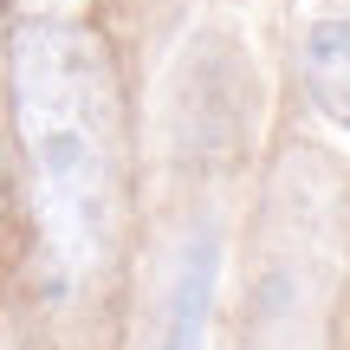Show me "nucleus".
Listing matches in <instances>:
<instances>
[{"mask_svg":"<svg viewBox=\"0 0 350 350\" xmlns=\"http://www.w3.org/2000/svg\"><path fill=\"white\" fill-rule=\"evenodd\" d=\"M0 7H7V0H0Z\"/></svg>","mask_w":350,"mask_h":350,"instance_id":"39448f33","label":"nucleus"},{"mask_svg":"<svg viewBox=\"0 0 350 350\" xmlns=\"http://www.w3.org/2000/svg\"><path fill=\"white\" fill-rule=\"evenodd\" d=\"M344 286H350V175L325 150L292 143L260 195L234 350H338Z\"/></svg>","mask_w":350,"mask_h":350,"instance_id":"f03ea898","label":"nucleus"},{"mask_svg":"<svg viewBox=\"0 0 350 350\" xmlns=\"http://www.w3.org/2000/svg\"><path fill=\"white\" fill-rule=\"evenodd\" d=\"M13 130L39 279L52 305L85 312L130 240V117L104 33L85 20H26L13 33Z\"/></svg>","mask_w":350,"mask_h":350,"instance_id":"f257e3e1","label":"nucleus"},{"mask_svg":"<svg viewBox=\"0 0 350 350\" xmlns=\"http://www.w3.org/2000/svg\"><path fill=\"white\" fill-rule=\"evenodd\" d=\"M214 286H221V227H195L182 247V266H175V292H169L156 350H201L208 344Z\"/></svg>","mask_w":350,"mask_h":350,"instance_id":"20e7f679","label":"nucleus"},{"mask_svg":"<svg viewBox=\"0 0 350 350\" xmlns=\"http://www.w3.org/2000/svg\"><path fill=\"white\" fill-rule=\"evenodd\" d=\"M292 65L325 124L350 130V0H299Z\"/></svg>","mask_w":350,"mask_h":350,"instance_id":"7ed1b4c3","label":"nucleus"}]
</instances>
